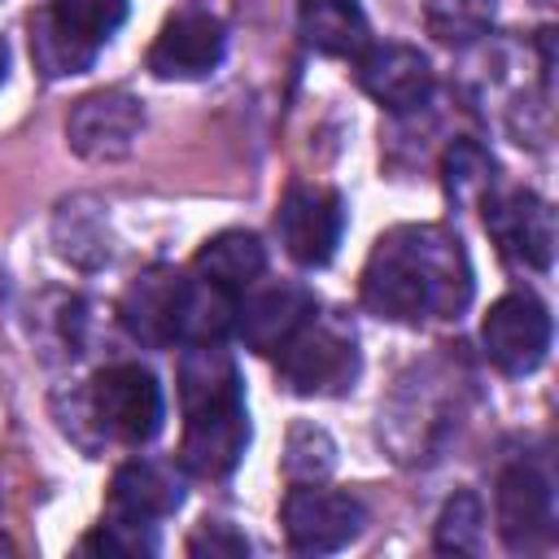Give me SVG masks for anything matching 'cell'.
<instances>
[{
	"mask_svg": "<svg viewBox=\"0 0 559 559\" xmlns=\"http://www.w3.org/2000/svg\"><path fill=\"white\" fill-rule=\"evenodd\" d=\"M472 301V262L463 240L437 223L384 231L362 266V306L389 323L459 319Z\"/></svg>",
	"mask_w": 559,
	"mask_h": 559,
	"instance_id": "obj_1",
	"label": "cell"
},
{
	"mask_svg": "<svg viewBox=\"0 0 559 559\" xmlns=\"http://www.w3.org/2000/svg\"><path fill=\"white\" fill-rule=\"evenodd\" d=\"M179 402H183L179 467L201 480L227 476L249 445V411H245L240 367L223 349V341H201L183 349Z\"/></svg>",
	"mask_w": 559,
	"mask_h": 559,
	"instance_id": "obj_2",
	"label": "cell"
},
{
	"mask_svg": "<svg viewBox=\"0 0 559 559\" xmlns=\"http://www.w3.org/2000/svg\"><path fill=\"white\" fill-rule=\"evenodd\" d=\"M280 384L301 397H332L358 380V341L345 323L310 314L280 349H275Z\"/></svg>",
	"mask_w": 559,
	"mask_h": 559,
	"instance_id": "obj_3",
	"label": "cell"
},
{
	"mask_svg": "<svg viewBox=\"0 0 559 559\" xmlns=\"http://www.w3.org/2000/svg\"><path fill=\"white\" fill-rule=\"evenodd\" d=\"M87 406H92L96 428L122 445L153 441L162 428V415H166L162 384L140 362H114V367L96 371V380L87 389Z\"/></svg>",
	"mask_w": 559,
	"mask_h": 559,
	"instance_id": "obj_4",
	"label": "cell"
},
{
	"mask_svg": "<svg viewBox=\"0 0 559 559\" xmlns=\"http://www.w3.org/2000/svg\"><path fill=\"white\" fill-rule=\"evenodd\" d=\"M485 231L493 236L498 253L528 271H550L555 262V210L528 188H489L480 197Z\"/></svg>",
	"mask_w": 559,
	"mask_h": 559,
	"instance_id": "obj_5",
	"label": "cell"
},
{
	"mask_svg": "<svg viewBox=\"0 0 559 559\" xmlns=\"http://www.w3.org/2000/svg\"><path fill=\"white\" fill-rule=\"evenodd\" d=\"M280 524H284V537L297 555H332L362 533L367 507L341 489L293 485L284 507H280Z\"/></svg>",
	"mask_w": 559,
	"mask_h": 559,
	"instance_id": "obj_6",
	"label": "cell"
},
{
	"mask_svg": "<svg viewBox=\"0 0 559 559\" xmlns=\"http://www.w3.org/2000/svg\"><path fill=\"white\" fill-rule=\"evenodd\" d=\"M275 231L297 266H328L345 231L341 192L328 183H293L280 201Z\"/></svg>",
	"mask_w": 559,
	"mask_h": 559,
	"instance_id": "obj_7",
	"label": "cell"
},
{
	"mask_svg": "<svg viewBox=\"0 0 559 559\" xmlns=\"http://www.w3.org/2000/svg\"><path fill=\"white\" fill-rule=\"evenodd\" d=\"M489 362L502 376H528L546 362L550 349V310L533 293H507L489 306L480 323Z\"/></svg>",
	"mask_w": 559,
	"mask_h": 559,
	"instance_id": "obj_8",
	"label": "cell"
},
{
	"mask_svg": "<svg viewBox=\"0 0 559 559\" xmlns=\"http://www.w3.org/2000/svg\"><path fill=\"white\" fill-rule=\"evenodd\" d=\"M140 131H144V105L122 87H105V92L83 96L66 118V140L87 162L127 157L135 148Z\"/></svg>",
	"mask_w": 559,
	"mask_h": 559,
	"instance_id": "obj_9",
	"label": "cell"
},
{
	"mask_svg": "<svg viewBox=\"0 0 559 559\" xmlns=\"http://www.w3.org/2000/svg\"><path fill=\"white\" fill-rule=\"evenodd\" d=\"M183 310H188V271L175 266L140 271L118 301L122 328L148 349H166L183 341Z\"/></svg>",
	"mask_w": 559,
	"mask_h": 559,
	"instance_id": "obj_10",
	"label": "cell"
},
{
	"mask_svg": "<svg viewBox=\"0 0 559 559\" xmlns=\"http://www.w3.org/2000/svg\"><path fill=\"white\" fill-rule=\"evenodd\" d=\"M223 52H227V26L205 9H179L175 17L162 22L148 48V70L157 79H205L218 70Z\"/></svg>",
	"mask_w": 559,
	"mask_h": 559,
	"instance_id": "obj_11",
	"label": "cell"
},
{
	"mask_svg": "<svg viewBox=\"0 0 559 559\" xmlns=\"http://www.w3.org/2000/svg\"><path fill=\"white\" fill-rule=\"evenodd\" d=\"M498 533L507 550H542L555 537V489L533 463H511L498 476Z\"/></svg>",
	"mask_w": 559,
	"mask_h": 559,
	"instance_id": "obj_12",
	"label": "cell"
},
{
	"mask_svg": "<svg viewBox=\"0 0 559 559\" xmlns=\"http://www.w3.org/2000/svg\"><path fill=\"white\" fill-rule=\"evenodd\" d=\"M319 310L314 293L306 284H262V288H245L236 297V336L253 349V354H275L310 314Z\"/></svg>",
	"mask_w": 559,
	"mask_h": 559,
	"instance_id": "obj_13",
	"label": "cell"
},
{
	"mask_svg": "<svg viewBox=\"0 0 559 559\" xmlns=\"http://www.w3.org/2000/svg\"><path fill=\"white\" fill-rule=\"evenodd\" d=\"M354 61L358 87L389 114H411L432 96V66L411 44H367Z\"/></svg>",
	"mask_w": 559,
	"mask_h": 559,
	"instance_id": "obj_14",
	"label": "cell"
},
{
	"mask_svg": "<svg viewBox=\"0 0 559 559\" xmlns=\"http://www.w3.org/2000/svg\"><path fill=\"white\" fill-rule=\"evenodd\" d=\"M183 489L179 476L162 463L148 459H131L114 472L109 480V520H127V524H157L170 511H179Z\"/></svg>",
	"mask_w": 559,
	"mask_h": 559,
	"instance_id": "obj_15",
	"label": "cell"
},
{
	"mask_svg": "<svg viewBox=\"0 0 559 559\" xmlns=\"http://www.w3.org/2000/svg\"><path fill=\"white\" fill-rule=\"evenodd\" d=\"M301 39L323 57H358L367 35V13L358 0H297Z\"/></svg>",
	"mask_w": 559,
	"mask_h": 559,
	"instance_id": "obj_16",
	"label": "cell"
},
{
	"mask_svg": "<svg viewBox=\"0 0 559 559\" xmlns=\"http://www.w3.org/2000/svg\"><path fill=\"white\" fill-rule=\"evenodd\" d=\"M192 271H197L201 280H210V284H218V288H227V293L240 297V293H245L249 284H258V275L266 271V249H262V240H258L253 231L231 227V231L210 236V240L197 249Z\"/></svg>",
	"mask_w": 559,
	"mask_h": 559,
	"instance_id": "obj_17",
	"label": "cell"
},
{
	"mask_svg": "<svg viewBox=\"0 0 559 559\" xmlns=\"http://www.w3.org/2000/svg\"><path fill=\"white\" fill-rule=\"evenodd\" d=\"M44 13L79 48L100 52V44L127 22V0H48Z\"/></svg>",
	"mask_w": 559,
	"mask_h": 559,
	"instance_id": "obj_18",
	"label": "cell"
},
{
	"mask_svg": "<svg viewBox=\"0 0 559 559\" xmlns=\"http://www.w3.org/2000/svg\"><path fill=\"white\" fill-rule=\"evenodd\" d=\"M336 467V441L319 424H293L284 445V476L288 485H323Z\"/></svg>",
	"mask_w": 559,
	"mask_h": 559,
	"instance_id": "obj_19",
	"label": "cell"
},
{
	"mask_svg": "<svg viewBox=\"0 0 559 559\" xmlns=\"http://www.w3.org/2000/svg\"><path fill=\"white\" fill-rule=\"evenodd\" d=\"M31 57H35V66H39L48 79L83 74V70H92V61H96V52L79 48L70 35H61L44 9L31 17Z\"/></svg>",
	"mask_w": 559,
	"mask_h": 559,
	"instance_id": "obj_20",
	"label": "cell"
},
{
	"mask_svg": "<svg viewBox=\"0 0 559 559\" xmlns=\"http://www.w3.org/2000/svg\"><path fill=\"white\" fill-rule=\"evenodd\" d=\"M441 175H445L450 201L467 205V201H480L493 188V157L472 140H454L445 162H441Z\"/></svg>",
	"mask_w": 559,
	"mask_h": 559,
	"instance_id": "obj_21",
	"label": "cell"
},
{
	"mask_svg": "<svg viewBox=\"0 0 559 559\" xmlns=\"http://www.w3.org/2000/svg\"><path fill=\"white\" fill-rule=\"evenodd\" d=\"M493 0H428V31L441 44H472L489 31Z\"/></svg>",
	"mask_w": 559,
	"mask_h": 559,
	"instance_id": "obj_22",
	"label": "cell"
},
{
	"mask_svg": "<svg viewBox=\"0 0 559 559\" xmlns=\"http://www.w3.org/2000/svg\"><path fill=\"white\" fill-rule=\"evenodd\" d=\"M480 524H485L480 498H476L472 489H459V493L441 507L432 542H437V550H445V555H472V550L480 546Z\"/></svg>",
	"mask_w": 559,
	"mask_h": 559,
	"instance_id": "obj_23",
	"label": "cell"
},
{
	"mask_svg": "<svg viewBox=\"0 0 559 559\" xmlns=\"http://www.w3.org/2000/svg\"><path fill=\"white\" fill-rule=\"evenodd\" d=\"M83 550L96 555H122V559H140V555H157V524H127V520H109L83 537Z\"/></svg>",
	"mask_w": 559,
	"mask_h": 559,
	"instance_id": "obj_24",
	"label": "cell"
},
{
	"mask_svg": "<svg viewBox=\"0 0 559 559\" xmlns=\"http://www.w3.org/2000/svg\"><path fill=\"white\" fill-rule=\"evenodd\" d=\"M188 555H197V559H236V555H249V537L245 533H236L231 524H223V520H205L192 537H188Z\"/></svg>",
	"mask_w": 559,
	"mask_h": 559,
	"instance_id": "obj_25",
	"label": "cell"
},
{
	"mask_svg": "<svg viewBox=\"0 0 559 559\" xmlns=\"http://www.w3.org/2000/svg\"><path fill=\"white\" fill-rule=\"evenodd\" d=\"M4 70H9V48H4V39H0V83H4Z\"/></svg>",
	"mask_w": 559,
	"mask_h": 559,
	"instance_id": "obj_26",
	"label": "cell"
}]
</instances>
